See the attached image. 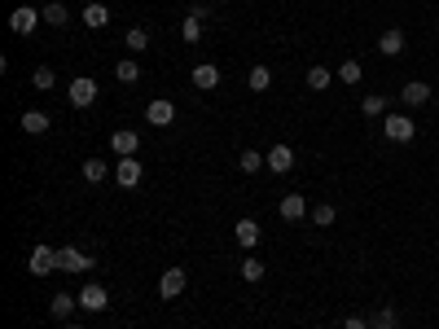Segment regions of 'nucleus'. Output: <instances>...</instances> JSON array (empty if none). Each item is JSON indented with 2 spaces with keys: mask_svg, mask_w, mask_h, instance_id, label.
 Wrapping results in <instances>:
<instances>
[{
  "mask_svg": "<svg viewBox=\"0 0 439 329\" xmlns=\"http://www.w3.org/2000/svg\"><path fill=\"white\" fill-rule=\"evenodd\" d=\"M97 97H101V92H97V80H92V75H80V80H70V88H66V101H70L75 110H88Z\"/></svg>",
  "mask_w": 439,
  "mask_h": 329,
  "instance_id": "obj_1",
  "label": "nucleus"
},
{
  "mask_svg": "<svg viewBox=\"0 0 439 329\" xmlns=\"http://www.w3.org/2000/svg\"><path fill=\"white\" fill-rule=\"evenodd\" d=\"M58 272H92V255H84L80 246H62L58 250Z\"/></svg>",
  "mask_w": 439,
  "mask_h": 329,
  "instance_id": "obj_2",
  "label": "nucleus"
},
{
  "mask_svg": "<svg viewBox=\"0 0 439 329\" xmlns=\"http://www.w3.org/2000/svg\"><path fill=\"white\" fill-rule=\"evenodd\" d=\"M40 22H44V14H40V9L22 5V9H14V14H9V31H14V36H31Z\"/></svg>",
  "mask_w": 439,
  "mask_h": 329,
  "instance_id": "obj_3",
  "label": "nucleus"
},
{
  "mask_svg": "<svg viewBox=\"0 0 439 329\" xmlns=\"http://www.w3.org/2000/svg\"><path fill=\"white\" fill-rule=\"evenodd\" d=\"M382 132H386V141H396V145H408L418 128H413V119H408V114H386Z\"/></svg>",
  "mask_w": 439,
  "mask_h": 329,
  "instance_id": "obj_4",
  "label": "nucleus"
},
{
  "mask_svg": "<svg viewBox=\"0 0 439 329\" xmlns=\"http://www.w3.org/2000/svg\"><path fill=\"white\" fill-rule=\"evenodd\" d=\"M185 286H189V272H185V268H167V272L159 276V294H163V298H180V294H185Z\"/></svg>",
  "mask_w": 439,
  "mask_h": 329,
  "instance_id": "obj_5",
  "label": "nucleus"
},
{
  "mask_svg": "<svg viewBox=\"0 0 439 329\" xmlns=\"http://www.w3.org/2000/svg\"><path fill=\"white\" fill-rule=\"evenodd\" d=\"M31 276H48V272H58V250L53 246H31Z\"/></svg>",
  "mask_w": 439,
  "mask_h": 329,
  "instance_id": "obj_6",
  "label": "nucleus"
},
{
  "mask_svg": "<svg viewBox=\"0 0 439 329\" xmlns=\"http://www.w3.org/2000/svg\"><path fill=\"white\" fill-rule=\"evenodd\" d=\"M145 119L154 123V128H171V123H176V106H171L167 97H154L149 106H145Z\"/></svg>",
  "mask_w": 439,
  "mask_h": 329,
  "instance_id": "obj_7",
  "label": "nucleus"
},
{
  "mask_svg": "<svg viewBox=\"0 0 439 329\" xmlns=\"http://www.w3.org/2000/svg\"><path fill=\"white\" fill-rule=\"evenodd\" d=\"M80 308H84V312H106V308H110V294H106V286L88 281V286L80 290Z\"/></svg>",
  "mask_w": 439,
  "mask_h": 329,
  "instance_id": "obj_8",
  "label": "nucleus"
},
{
  "mask_svg": "<svg viewBox=\"0 0 439 329\" xmlns=\"http://www.w3.org/2000/svg\"><path fill=\"white\" fill-rule=\"evenodd\" d=\"M264 163H268L273 176H286V171L295 167V149H290V145H273L268 154H264Z\"/></svg>",
  "mask_w": 439,
  "mask_h": 329,
  "instance_id": "obj_9",
  "label": "nucleus"
},
{
  "mask_svg": "<svg viewBox=\"0 0 439 329\" xmlns=\"http://www.w3.org/2000/svg\"><path fill=\"white\" fill-rule=\"evenodd\" d=\"M141 171H145V167H141L137 158H119V163H115V180H119V189H137V185H141Z\"/></svg>",
  "mask_w": 439,
  "mask_h": 329,
  "instance_id": "obj_10",
  "label": "nucleus"
},
{
  "mask_svg": "<svg viewBox=\"0 0 439 329\" xmlns=\"http://www.w3.org/2000/svg\"><path fill=\"white\" fill-rule=\"evenodd\" d=\"M189 80H194V88H198V92H211V88L220 84V66H211V62H198V66L189 70Z\"/></svg>",
  "mask_w": 439,
  "mask_h": 329,
  "instance_id": "obj_11",
  "label": "nucleus"
},
{
  "mask_svg": "<svg viewBox=\"0 0 439 329\" xmlns=\"http://www.w3.org/2000/svg\"><path fill=\"white\" fill-rule=\"evenodd\" d=\"M378 53H382V58H400V53H404V31H400V27H386V31L378 36Z\"/></svg>",
  "mask_w": 439,
  "mask_h": 329,
  "instance_id": "obj_12",
  "label": "nucleus"
},
{
  "mask_svg": "<svg viewBox=\"0 0 439 329\" xmlns=\"http://www.w3.org/2000/svg\"><path fill=\"white\" fill-rule=\"evenodd\" d=\"M137 145H141V132H132V128L110 136V149H115L119 158H137Z\"/></svg>",
  "mask_w": 439,
  "mask_h": 329,
  "instance_id": "obj_13",
  "label": "nucleus"
},
{
  "mask_svg": "<svg viewBox=\"0 0 439 329\" xmlns=\"http://www.w3.org/2000/svg\"><path fill=\"white\" fill-rule=\"evenodd\" d=\"M400 101H404V106H413V110L426 106V101H430V84H422V80L404 84V88H400Z\"/></svg>",
  "mask_w": 439,
  "mask_h": 329,
  "instance_id": "obj_14",
  "label": "nucleus"
},
{
  "mask_svg": "<svg viewBox=\"0 0 439 329\" xmlns=\"http://www.w3.org/2000/svg\"><path fill=\"white\" fill-rule=\"evenodd\" d=\"M75 308H80V294H66V290H62V294H53V298H48V312H53L58 320H66Z\"/></svg>",
  "mask_w": 439,
  "mask_h": 329,
  "instance_id": "obj_15",
  "label": "nucleus"
},
{
  "mask_svg": "<svg viewBox=\"0 0 439 329\" xmlns=\"http://www.w3.org/2000/svg\"><path fill=\"white\" fill-rule=\"evenodd\" d=\"M307 215V198L303 193H286L281 198V220H303Z\"/></svg>",
  "mask_w": 439,
  "mask_h": 329,
  "instance_id": "obj_16",
  "label": "nucleus"
},
{
  "mask_svg": "<svg viewBox=\"0 0 439 329\" xmlns=\"http://www.w3.org/2000/svg\"><path fill=\"white\" fill-rule=\"evenodd\" d=\"M238 246L242 250H255V246H260V224H255V220H238Z\"/></svg>",
  "mask_w": 439,
  "mask_h": 329,
  "instance_id": "obj_17",
  "label": "nucleus"
},
{
  "mask_svg": "<svg viewBox=\"0 0 439 329\" xmlns=\"http://www.w3.org/2000/svg\"><path fill=\"white\" fill-rule=\"evenodd\" d=\"M22 132H27V136H44L48 132V114L44 110H27V114H22Z\"/></svg>",
  "mask_w": 439,
  "mask_h": 329,
  "instance_id": "obj_18",
  "label": "nucleus"
},
{
  "mask_svg": "<svg viewBox=\"0 0 439 329\" xmlns=\"http://www.w3.org/2000/svg\"><path fill=\"white\" fill-rule=\"evenodd\" d=\"M246 84H250V92H268V88H273V70H268V66H250Z\"/></svg>",
  "mask_w": 439,
  "mask_h": 329,
  "instance_id": "obj_19",
  "label": "nucleus"
},
{
  "mask_svg": "<svg viewBox=\"0 0 439 329\" xmlns=\"http://www.w3.org/2000/svg\"><path fill=\"white\" fill-rule=\"evenodd\" d=\"M369 329H400V312L396 308H378L369 316Z\"/></svg>",
  "mask_w": 439,
  "mask_h": 329,
  "instance_id": "obj_20",
  "label": "nucleus"
},
{
  "mask_svg": "<svg viewBox=\"0 0 439 329\" xmlns=\"http://www.w3.org/2000/svg\"><path fill=\"white\" fill-rule=\"evenodd\" d=\"M268 163H264V154L260 149H242V158H238V171H246V176H255V171H264Z\"/></svg>",
  "mask_w": 439,
  "mask_h": 329,
  "instance_id": "obj_21",
  "label": "nucleus"
},
{
  "mask_svg": "<svg viewBox=\"0 0 439 329\" xmlns=\"http://www.w3.org/2000/svg\"><path fill=\"white\" fill-rule=\"evenodd\" d=\"M106 22H110V9H106V5H88V9H84V27L101 31V27H106Z\"/></svg>",
  "mask_w": 439,
  "mask_h": 329,
  "instance_id": "obj_22",
  "label": "nucleus"
},
{
  "mask_svg": "<svg viewBox=\"0 0 439 329\" xmlns=\"http://www.w3.org/2000/svg\"><path fill=\"white\" fill-rule=\"evenodd\" d=\"M80 171H84V180H88V185H101V180H106V176H110V167L101 163V158H88V163H84Z\"/></svg>",
  "mask_w": 439,
  "mask_h": 329,
  "instance_id": "obj_23",
  "label": "nucleus"
},
{
  "mask_svg": "<svg viewBox=\"0 0 439 329\" xmlns=\"http://www.w3.org/2000/svg\"><path fill=\"white\" fill-rule=\"evenodd\" d=\"M115 80H119V84H137V80H141V62H132V58L119 62V66H115Z\"/></svg>",
  "mask_w": 439,
  "mask_h": 329,
  "instance_id": "obj_24",
  "label": "nucleus"
},
{
  "mask_svg": "<svg viewBox=\"0 0 439 329\" xmlns=\"http://www.w3.org/2000/svg\"><path fill=\"white\" fill-rule=\"evenodd\" d=\"M40 14H44V22H48V27H66V18H70L62 0H53V5H44Z\"/></svg>",
  "mask_w": 439,
  "mask_h": 329,
  "instance_id": "obj_25",
  "label": "nucleus"
},
{
  "mask_svg": "<svg viewBox=\"0 0 439 329\" xmlns=\"http://www.w3.org/2000/svg\"><path fill=\"white\" fill-rule=\"evenodd\" d=\"M329 80H334L329 66H312V70H307V88H312V92H325V88H329Z\"/></svg>",
  "mask_w": 439,
  "mask_h": 329,
  "instance_id": "obj_26",
  "label": "nucleus"
},
{
  "mask_svg": "<svg viewBox=\"0 0 439 329\" xmlns=\"http://www.w3.org/2000/svg\"><path fill=\"white\" fill-rule=\"evenodd\" d=\"M180 40H185V44H198L202 40V18H185V22H180Z\"/></svg>",
  "mask_w": 439,
  "mask_h": 329,
  "instance_id": "obj_27",
  "label": "nucleus"
},
{
  "mask_svg": "<svg viewBox=\"0 0 439 329\" xmlns=\"http://www.w3.org/2000/svg\"><path fill=\"white\" fill-rule=\"evenodd\" d=\"M312 220L321 224V229H329V224L339 220V207H334V202H317V207H312Z\"/></svg>",
  "mask_w": 439,
  "mask_h": 329,
  "instance_id": "obj_28",
  "label": "nucleus"
},
{
  "mask_svg": "<svg viewBox=\"0 0 439 329\" xmlns=\"http://www.w3.org/2000/svg\"><path fill=\"white\" fill-rule=\"evenodd\" d=\"M127 48H132V53H145V48H149V31L145 27H127Z\"/></svg>",
  "mask_w": 439,
  "mask_h": 329,
  "instance_id": "obj_29",
  "label": "nucleus"
},
{
  "mask_svg": "<svg viewBox=\"0 0 439 329\" xmlns=\"http://www.w3.org/2000/svg\"><path fill=\"white\" fill-rule=\"evenodd\" d=\"M238 272H242V281H250V286H255V281H264V264L255 259V255H250V259H242V268H238Z\"/></svg>",
  "mask_w": 439,
  "mask_h": 329,
  "instance_id": "obj_30",
  "label": "nucleus"
},
{
  "mask_svg": "<svg viewBox=\"0 0 439 329\" xmlns=\"http://www.w3.org/2000/svg\"><path fill=\"white\" fill-rule=\"evenodd\" d=\"M31 84H36L40 92H48V88L58 84V75H53V66H36V75H31Z\"/></svg>",
  "mask_w": 439,
  "mask_h": 329,
  "instance_id": "obj_31",
  "label": "nucleus"
},
{
  "mask_svg": "<svg viewBox=\"0 0 439 329\" xmlns=\"http://www.w3.org/2000/svg\"><path fill=\"white\" fill-rule=\"evenodd\" d=\"M339 80L343 84H360V80H365V66H360V62H343L339 66Z\"/></svg>",
  "mask_w": 439,
  "mask_h": 329,
  "instance_id": "obj_32",
  "label": "nucleus"
},
{
  "mask_svg": "<svg viewBox=\"0 0 439 329\" xmlns=\"http://www.w3.org/2000/svg\"><path fill=\"white\" fill-rule=\"evenodd\" d=\"M386 110V97H365V101H360V114H369V119H378Z\"/></svg>",
  "mask_w": 439,
  "mask_h": 329,
  "instance_id": "obj_33",
  "label": "nucleus"
},
{
  "mask_svg": "<svg viewBox=\"0 0 439 329\" xmlns=\"http://www.w3.org/2000/svg\"><path fill=\"white\" fill-rule=\"evenodd\" d=\"M343 329H369V316H360V312H351V316H343Z\"/></svg>",
  "mask_w": 439,
  "mask_h": 329,
  "instance_id": "obj_34",
  "label": "nucleus"
},
{
  "mask_svg": "<svg viewBox=\"0 0 439 329\" xmlns=\"http://www.w3.org/2000/svg\"><path fill=\"white\" fill-rule=\"evenodd\" d=\"M70 329H84V325H70Z\"/></svg>",
  "mask_w": 439,
  "mask_h": 329,
  "instance_id": "obj_35",
  "label": "nucleus"
},
{
  "mask_svg": "<svg viewBox=\"0 0 439 329\" xmlns=\"http://www.w3.org/2000/svg\"><path fill=\"white\" fill-rule=\"evenodd\" d=\"M216 5H224V0H216Z\"/></svg>",
  "mask_w": 439,
  "mask_h": 329,
  "instance_id": "obj_36",
  "label": "nucleus"
},
{
  "mask_svg": "<svg viewBox=\"0 0 439 329\" xmlns=\"http://www.w3.org/2000/svg\"><path fill=\"white\" fill-rule=\"evenodd\" d=\"M435 31H439V27H435Z\"/></svg>",
  "mask_w": 439,
  "mask_h": 329,
  "instance_id": "obj_37",
  "label": "nucleus"
}]
</instances>
